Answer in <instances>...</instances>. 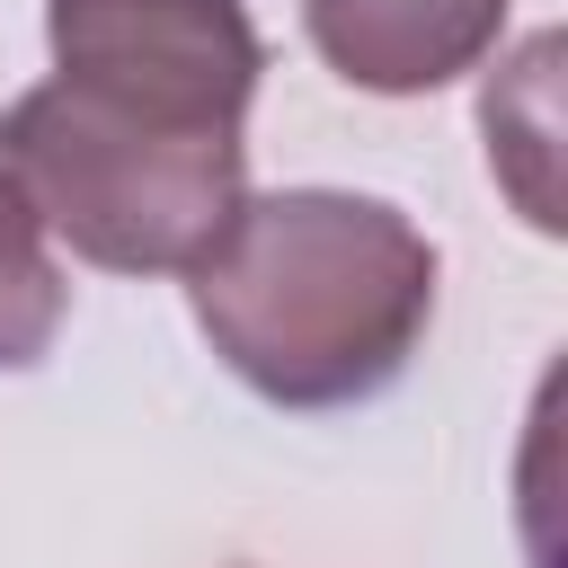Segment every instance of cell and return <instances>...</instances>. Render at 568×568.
I'll use <instances>...</instances> for the list:
<instances>
[{
    "label": "cell",
    "mask_w": 568,
    "mask_h": 568,
    "mask_svg": "<svg viewBox=\"0 0 568 568\" xmlns=\"http://www.w3.org/2000/svg\"><path fill=\"white\" fill-rule=\"evenodd\" d=\"M435 240L355 186L240 195L186 266V311L231 382L266 408L320 417L382 399L435 328Z\"/></svg>",
    "instance_id": "cell-1"
},
{
    "label": "cell",
    "mask_w": 568,
    "mask_h": 568,
    "mask_svg": "<svg viewBox=\"0 0 568 568\" xmlns=\"http://www.w3.org/2000/svg\"><path fill=\"white\" fill-rule=\"evenodd\" d=\"M0 169L80 266L186 275L248 195V133L160 124L36 80L0 106Z\"/></svg>",
    "instance_id": "cell-2"
},
{
    "label": "cell",
    "mask_w": 568,
    "mask_h": 568,
    "mask_svg": "<svg viewBox=\"0 0 568 568\" xmlns=\"http://www.w3.org/2000/svg\"><path fill=\"white\" fill-rule=\"evenodd\" d=\"M44 44L62 89L204 133H248L266 80V36L240 0H44Z\"/></svg>",
    "instance_id": "cell-3"
},
{
    "label": "cell",
    "mask_w": 568,
    "mask_h": 568,
    "mask_svg": "<svg viewBox=\"0 0 568 568\" xmlns=\"http://www.w3.org/2000/svg\"><path fill=\"white\" fill-rule=\"evenodd\" d=\"M515 0H302L311 53L364 98H426L479 71Z\"/></svg>",
    "instance_id": "cell-4"
},
{
    "label": "cell",
    "mask_w": 568,
    "mask_h": 568,
    "mask_svg": "<svg viewBox=\"0 0 568 568\" xmlns=\"http://www.w3.org/2000/svg\"><path fill=\"white\" fill-rule=\"evenodd\" d=\"M479 133H488V178L515 195L532 231H568L559 213V36H524V53L479 89Z\"/></svg>",
    "instance_id": "cell-5"
},
{
    "label": "cell",
    "mask_w": 568,
    "mask_h": 568,
    "mask_svg": "<svg viewBox=\"0 0 568 568\" xmlns=\"http://www.w3.org/2000/svg\"><path fill=\"white\" fill-rule=\"evenodd\" d=\"M62 311H71V275L53 257V231L36 222V204L0 169V373L44 364L62 337Z\"/></svg>",
    "instance_id": "cell-6"
}]
</instances>
